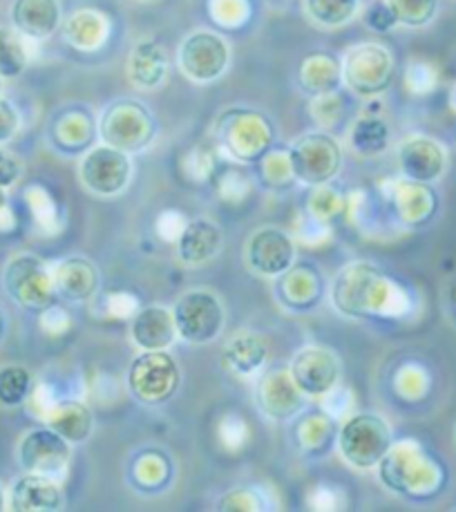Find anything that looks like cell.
I'll return each mask as SVG.
<instances>
[{
	"label": "cell",
	"instance_id": "ffe728a7",
	"mask_svg": "<svg viewBox=\"0 0 456 512\" xmlns=\"http://www.w3.org/2000/svg\"><path fill=\"white\" fill-rule=\"evenodd\" d=\"M63 508L61 481L25 472L7 492V510L14 512H54Z\"/></svg>",
	"mask_w": 456,
	"mask_h": 512
},
{
	"label": "cell",
	"instance_id": "f5cc1de1",
	"mask_svg": "<svg viewBox=\"0 0 456 512\" xmlns=\"http://www.w3.org/2000/svg\"><path fill=\"white\" fill-rule=\"evenodd\" d=\"M3 81H5V79H3V77H0V92H3Z\"/></svg>",
	"mask_w": 456,
	"mask_h": 512
},
{
	"label": "cell",
	"instance_id": "bcb514c9",
	"mask_svg": "<svg viewBox=\"0 0 456 512\" xmlns=\"http://www.w3.org/2000/svg\"><path fill=\"white\" fill-rule=\"evenodd\" d=\"M220 436L226 448H242L244 439H246V423L240 419V416L228 414L226 419L220 425Z\"/></svg>",
	"mask_w": 456,
	"mask_h": 512
},
{
	"label": "cell",
	"instance_id": "d4e9b609",
	"mask_svg": "<svg viewBox=\"0 0 456 512\" xmlns=\"http://www.w3.org/2000/svg\"><path fill=\"white\" fill-rule=\"evenodd\" d=\"M269 363V345L255 331H237L224 345L222 367L240 378L260 376Z\"/></svg>",
	"mask_w": 456,
	"mask_h": 512
},
{
	"label": "cell",
	"instance_id": "2e32d148",
	"mask_svg": "<svg viewBox=\"0 0 456 512\" xmlns=\"http://www.w3.org/2000/svg\"><path fill=\"white\" fill-rule=\"evenodd\" d=\"M396 161L401 177L421 184H434L448 170V148L434 137L410 135L398 144Z\"/></svg>",
	"mask_w": 456,
	"mask_h": 512
},
{
	"label": "cell",
	"instance_id": "f907efd6",
	"mask_svg": "<svg viewBox=\"0 0 456 512\" xmlns=\"http://www.w3.org/2000/svg\"><path fill=\"white\" fill-rule=\"evenodd\" d=\"M9 213V206H7V188L0 186V220Z\"/></svg>",
	"mask_w": 456,
	"mask_h": 512
},
{
	"label": "cell",
	"instance_id": "5b68a950",
	"mask_svg": "<svg viewBox=\"0 0 456 512\" xmlns=\"http://www.w3.org/2000/svg\"><path fill=\"white\" fill-rule=\"evenodd\" d=\"M97 135L103 144L135 155L152 146L157 137V121L141 101L117 99L99 115Z\"/></svg>",
	"mask_w": 456,
	"mask_h": 512
},
{
	"label": "cell",
	"instance_id": "4dcf8cb0",
	"mask_svg": "<svg viewBox=\"0 0 456 512\" xmlns=\"http://www.w3.org/2000/svg\"><path fill=\"white\" fill-rule=\"evenodd\" d=\"M302 9L313 25L322 30H338L360 14L363 0H302Z\"/></svg>",
	"mask_w": 456,
	"mask_h": 512
},
{
	"label": "cell",
	"instance_id": "d6986e66",
	"mask_svg": "<svg viewBox=\"0 0 456 512\" xmlns=\"http://www.w3.org/2000/svg\"><path fill=\"white\" fill-rule=\"evenodd\" d=\"M12 27L32 43L47 41L61 30V0H14L9 9Z\"/></svg>",
	"mask_w": 456,
	"mask_h": 512
},
{
	"label": "cell",
	"instance_id": "4fadbf2b",
	"mask_svg": "<svg viewBox=\"0 0 456 512\" xmlns=\"http://www.w3.org/2000/svg\"><path fill=\"white\" fill-rule=\"evenodd\" d=\"M72 459V443L52 428H34L18 441V463L23 472L41 474L56 481L68 477Z\"/></svg>",
	"mask_w": 456,
	"mask_h": 512
},
{
	"label": "cell",
	"instance_id": "cb8c5ba5",
	"mask_svg": "<svg viewBox=\"0 0 456 512\" xmlns=\"http://www.w3.org/2000/svg\"><path fill=\"white\" fill-rule=\"evenodd\" d=\"M392 202L396 208L398 220L410 229H418L432 220L439 211V197H436L432 184L412 182L401 177L392 184Z\"/></svg>",
	"mask_w": 456,
	"mask_h": 512
},
{
	"label": "cell",
	"instance_id": "ee69618b",
	"mask_svg": "<svg viewBox=\"0 0 456 512\" xmlns=\"http://www.w3.org/2000/svg\"><path fill=\"white\" fill-rule=\"evenodd\" d=\"M211 9L217 23L224 21L226 12H231V25H242L249 18V3L246 0H213Z\"/></svg>",
	"mask_w": 456,
	"mask_h": 512
},
{
	"label": "cell",
	"instance_id": "ab89813d",
	"mask_svg": "<svg viewBox=\"0 0 456 512\" xmlns=\"http://www.w3.org/2000/svg\"><path fill=\"white\" fill-rule=\"evenodd\" d=\"M21 112L12 101L0 97V146H7L21 130Z\"/></svg>",
	"mask_w": 456,
	"mask_h": 512
},
{
	"label": "cell",
	"instance_id": "7402d4cb",
	"mask_svg": "<svg viewBox=\"0 0 456 512\" xmlns=\"http://www.w3.org/2000/svg\"><path fill=\"white\" fill-rule=\"evenodd\" d=\"M222 244V229L213 220H206V217L188 220L182 235L175 242L177 260L184 267H204V264L213 262L220 255Z\"/></svg>",
	"mask_w": 456,
	"mask_h": 512
},
{
	"label": "cell",
	"instance_id": "8d00e7d4",
	"mask_svg": "<svg viewBox=\"0 0 456 512\" xmlns=\"http://www.w3.org/2000/svg\"><path fill=\"white\" fill-rule=\"evenodd\" d=\"M260 168H262V177L264 182L269 184L271 188H280V186H289L291 182H296V177H293V170H291V161H289V153L284 150H275V153H266L260 159Z\"/></svg>",
	"mask_w": 456,
	"mask_h": 512
},
{
	"label": "cell",
	"instance_id": "7c38bea8",
	"mask_svg": "<svg viewBox=\"0 0 456 512\" xmlns=\"http://www.w3.org/2000/svg\"><path fill=\"white\" fill-rule=\"evenodd\" d=\"M5 291L25 309H47L54 305L56 287L52 269L32 253L14 255L3 273Z\"/></svg>",
	"mask_w": 456,
	"mask_h": 512
},
{
	"label": "cell",
	"instance_id": "7bdbcfd3",
	"mask_svg": "<svg viewBox=\"0 0 456 512\" xmlns=\"http://www.w3.org/2000/svg\"><path fill=\"white\" fill-rule=\"evenodd\" d=\"M405 83L410 85L412 92H430L436 85V72L432 70V65L427 63H412L410 70L405 74Z\"/></svg>",
	"mask_w": 456,
	"mask_h": 512
},
{
	"label": "cell",
	"instance_id": "f546056e",
	"mask_svg": "<svg viewBox=\"0 0 456 512\" xmlns=\"http://www.w3.org/2000/svg\"><path fill=\"white\" fill-rule=\"evenodd\" d=\"M280 280V302L293 309H304L316 305L320 298V273L309 267L296 269V264L284 273Z\"/></svg>",
	"mask_w": 456,
	"mask_h": 512
},
{
	"label": "cell",
	"instance_id": "4316f807",
	"mask_svg": "<svg viewBox=\"0 0 456 512\" xmlns=\"http://www.w3.org/2000/svg\"><path fill=\"white\" fill-rule=\"evenodd\" d=\"M43 419L47 428L59 432L72 445L85 443L94 432V414L79 398H61V401H54L47 407Z\"/></svg>",
	"mask_w": 456,
	"mask_h": 512
},
{
	"label": "cell",
	"instance_id": "7dc6e473",
	"mask_svg": "<svg viewBox=\"0 0 456 512\" xmlns=\"http://www.w3.org/2000/svg\"><path fill=\"white\" fill-rule=\"evenodd\" d=\"M186 217L175 211H164L157 217V233L164 237L166 242H177V237L182 235L186 226Z\"/></svg>",
	"mask_w": 456,
	"mask_h": 512
},
{
	"label": "cell",
	"instance_id": "83f0119b",
	"mask_svg": "<svg viewBox=\"0 0 456 512\" xmlns=\"http://www.w3.org/2000/svg\"><path fill=\"white\" fill-rule=\"evenodd\" d=\"M347 144L358 157H378L392 146V128L376 115H363L351 123Z\"/></svg>",
	"mask_w": 456,
	"mask_h": 512
},
{
	"label": "cell",
	"instance_id": "9a60e30c",
	"mask_svg": "<svg viewBox=\"0 0 456 512\" xmlns=\"http://www.w3.org/2000/svg\"><path fill=\"white\" fill-rule=\"evenodd\" d=\"M289 372L304 396L320 398L340 383L342 365L340 358L331 349L307 345L298 349L296 356H293Z\"/></svg>",
	"mask_w": 456,
	"mask_h": 512
},
{
	"label": "cell",
	"instance_id": "f6af8a7d",
	"mask_svg": "<svg viewBox=\"0 0 456 512\" xmlns=\"http://www.w3.org/2000/svg\"><path fill=\"white\" fill-rule=\"evenodd\" d=\"M23 175V164L18 155L9 153L5 146H0V186L3 188H12L18 184V179Z\"/></svg>",
	"mask_w": 456,
	"mask_h": 512
},
{
	"label": "cell",
	"instance_id": "836d02e7",
	"mask_svg": "<svg viewBox=\"0 0 456 512\" xmlns=\"http://www.w3.org/2000/svg\"><path fill=\"white\" fill-rule=\"evenodd\" d=\"M34 394L32 372L23 365L0 367V407H18Z\"/></svg>",
	"mask_w": 456,
	"mask_h": 512
},
{
	"label": "cell",
	"instance_id": "484cf974",
	"mask_svg": "<svg viewBox=\"0 0 456 512\" xmlns=\"http://www.w3.org/2000/svg\"><path fill=\"white\" fill-rule=\"evenodd\" d=\"M63 39L79 52H99L108 43L112 23L108 14L99 9H76L68 18H63Z\"/></svg>",
	"mask_w": 456,
	"mask_h": 512
},
{
	"label": "cell",
	"instance_id": "db71d44e",
	"mask_svg": "<svg viewBox=\"0 0 456 512\" xmlns=\"http://www.w3.org/2000/svg\"><path fill=\"white\" fill-rule=\"evenodd\" d=\"M144 3H150V0H144Z\"/></svg>",
	"mask_w": 456,
	"mask_h": 512
},
{
	"label": "cell",
	"instance_id": "d590c367",
	"mask_svg": "<svg viewBox=\"0 0 456 512\" xmlns=\"http://www.w3.org/2000/svg\"><path fill=\"white\" fill-rule=\"evenodd\" d=\"M311 119L318 123V128L329 130L340 123L342 115H345V101L338 92L331 94H320V97L311 99Z\"/></svg>",
	"mask_w": 456,
	"mask_h": 512
},
{
	"label": "cell",
	"instance_id": "6da1fadb",
	"mask_svg": "<svg viewBox=\"0 0 456 512\" xmlns=\"http://www.w3.org/2000/svg\"><path fill=\"white\" fill-rule=\"evenodd\" d=\"M331 305L347 318H403L412 298L401 282L374 262H347L331 280Z\"/></svg>",
	"mask_w": 456,
	"mask_h": 512
},
{
	"label": "cell",
	"instance_id": "8fae6325",
	"mask_svg": "<svg viewBox=\"0 0 456 512\" xmlns=\"http://www.w3.org/2000/svg\"><path fill=\"white\" fill-rule=\"evenodd\" d=\"M132 155L123 150L97 144L85 150L79 161V179L85 191L94 197H117L126 193V188L132 182Z\"/></svg>",
	"mask_w": 456,
	"mask_h": 512
},
{
	"label": "cell",
	"instance_id": "b9f144b4",
	"mask_svg": "<svg viewBox=\"0 0 456 512\" xmlns=\"http://www.w3.org/2000/svg\"><path fill=\"white\" fill-rule=\"evenodd\" d=\"M217 188H220V195L226 199V202H242V199L249 195L251 184L242 173H237V170H228V173L222 175Z\"/></svg>",
	"mask_w": 456,
	"mask_h": 512
},
{
	"label": "cell",
	"instance_id": "e0dca14e",
	"mask_svg": "<svg viewBox=\"0 0 456 512\" xmlns=\"http://www.w3.org/2000/svg\"><path fill=\"white\" fill-rule=\"evenodd\" d=\"M304 396L296 381L291 378V372L284 367L264 369L258 376V385H255V403L262 416L269 421H289L293 416L302 412Z\"/></svg>",
	"mask_w": 456,
	"mask_h": 512
},
{
	"label": "cell",
	"instance_id": "8992f818",
	"mask_svg": "<svg viewBox=\"0 0 456 512\" xmlns=\"http://www.w3.org/2000/svg\"><path fill=\"white\" fill-rule=\"evenodd\" d=\"M287 153L296 182L311 188L334 182L345 164V148L331 132L322 128L293 139Z\"/></svg>",
	"mask_w": 456,
	"mask_h": 512
},
{
	"label": "cell",
	"instance_id": "f1b7e54d",
	"mask_svg": "<svg viewBox=\"0 0 456 512\" xmlns=\"http://www.w3.org/2000/svg\"><path fill=\"white\" fill-rule=\"evenodd\" d=\"M300 85L311 97L338 92L342 85V65L336 56L318 52L311 54L300 65Z\"/></svg>",
	"mask_w": 456,
	"mask_h": 512
},
{
	"label": "cell",
	"instance_id": "30bf717a",
	"mask_svg": "<svg viewBox=\"0 0 456 512\" xmlns=\"http://www.w3.org/2000/svg\"><path fill=\"white\" fill-rule=\"evenodd\" d=\"M179 340L188 345H211L226 327L222 300L208 289H190L177 298L173 307Z\"/></svg>",
	"mask_w": 456,
	"mask_h": 512
},
{
	"label": "cell",
	"instance_id": "5bb4252c",
	"mask_svg": "<svg viewBox=\"0 0 456 512\" xmlns=\"http://www.w3.org/2000/svg\"><path fill=\"white\" fill-rule=\"evenodd\" d=\"M244 258L249 269L262 278H280L298 258V244L293 235L280 226H260L244 244Z\"/></svg>",
	"mask_w": 456,
	"mask_h": 512
},
{
	"label": "cell",
	"instance_id": "d6a6232c",
	"mask_svg": "<svg viewBox=\"0 0 456 512\" xmlns=\"http://www.w3.org/2000/svg\"><path fill=\"white\" fill-rule=\"evenodd\" d=\"M32 41L14 27H0V77L18 79L32 61Z\"/></svg>",
	"mask_w": 456,
	"mask_h": 512
},
{
	"label": "cell",
	"instance_id": "f35d334b",
	"mask_svg": "<svg viewBox=\"0 0 456 512\" xmlns=\"http://www.w3.org/2000/svg\"><path fill=\"white\" fill-rule=\"evenodd\" d=\"M260 495L253 488H235L226 492L217 510H262L264 504H260Z\"/></svg>",
	"mask_w": 456,
	"mask_h": 512
},
{
	"label": "cell",
	"instance_id": "74e56055",
	"mask_svg": "<svg viewBox=\"0 0 456 512\" xmlns=\"http://www.w3.org/2000/svg\"><path fill=\"white\" fill-rule=\"evenodd\" d=\"M340 208H342V199L334 188H329V184L313 188V195L309 199V215L327 224L340 213Z\"/></svg>",
	"mask_w": 456,
	"mask_h": 512
},
{
	"label": "cell",
	"instance_id": "816d5d0a",
	"mask_svg": "<svg viewBox=\"0 0 456 512\" xmlns=\"http://www.w3.org/2000/svg\"><path fill=\"white\" fill-rule=\"evenodd\" d=\"M0 510H7V495H5L3 486H0Z\"/></svg>",
	"mask_w": 456,
	"mask_h": 512
},
{
	"label": "cell",
	"instance_id": "3957f363",
	"mask_svg": "<svg viewBox=\"0 0 456 512\" xmlns=\"http://www.w3.org/2000/svg\"><path fill=\"white\" fill-rule=\"evenodd\" d=\"M213 139L217 153L237 164H255L269 153L275 130L269 117L253 108H228L215 119Z\"/></svg>",
	"mask_w": 456,
	"mask_h": 512
},
{
	"label": "cell",
	"instance_id": "52a82bcc",
	"mask_svg": "<svg viewBox=\"0 0 456 512\" xmlns=\"http://www.w3.org/2000/svg\"><path fill=\"white\" fill-rule=\"evenodd\" d=\"M342 85L360 99H376L394 81V54L383 43H358L340 59Z\"/></svg>",
	"mask_w": 456,
	"mask_h": 512
},
{
	"label": "cell",
	"instance_id": "c3c4849f",
	"mask_svg": "<svg viewBox=\"0 0 456 512\" xmlns=\"http://www.w3.org/2000/svg\"><path fill=\"white\" fill-rule=\"evenodd\" d=\"M108 309L112 318H132L137 314V298L130 293H110Z\"/></svg>",
	"mask_w": 456,
	"mask_h": 512
},
{
	"label": "cell",
	"instance_id": "ac0fdd59",
	"mask_svg": "<svg viewBox=\"0 0 456 512\" xmlns=\"http://www.w3.org/2000/svg\"><path fill=\"white\" fill-rule=\"evenodd\" d=\"M126 74L132 88L141 92H155L168 81L170 56L157 39H141L132 45Z\"/></svg>",
	"mask_w": 456,
	"mask_h": 512
},
{
	"label": "cell",
	"instance_id": "1f68e13d",
	"mask_svg": "<svg viewBox=\"0 0 456 512\" xmlns=\"http://www.w3.org/2000/svg\"><path fill=\"white\" fill-rule=\"evenodd\" d=\"M94 135H97V121H92L85 110H68L54 123V141L68 153L88 148Z\"/></svg>",
	"mask_w": 456,
	"mask_h": 512
},
{
	"label": "cell",
	"instance_id": "ba28073f",
	"mask_svg": "<svg viewBox=\"0 0 456 512\" xmlns=\"http://www.w3.org/2000/svg\"><path fill=\"white\" fill-rule=\"evenodd\" d=\"M233 47L220 32L193 30L177 47V68L195 85L220 81L231 68Z\"/></svg>",
	"mask_w": 456,
	"mask_h": 512
},
{
	"label": "cell",
	"instance_id": "e575fe53",
	"mask_svg": "<svg viewBox=\"0 0 456 512\" xmlns=\"http://www.w3.org/2000/svg\"><path fill=\"white\" fill-rule=\"evenodd\" d=\"M389 12L396 18V25L421 30L430 25L439 14L441 0H385Z\"/></svg>",
	"mask_w": 456,
	"mask_h": 512
},
{
	"label": "cell",
	"instance_id": "681fc988",
	"mask_svg": "<svg viewBox=\"0 0 456 512\" xmlns=\"http://www.w3.org/2000/svg\"><path fill=\"white\" fill-rule=\"evenodd\" d=\"M367 25L374 27L378 32H387L392 30L396 25V18L389 12V7L385 5V0H378V3L367 12Z\"/></svg>",
	"mask_w": 456,
	"mask_h": 512
},
{
	"label": "cell",
	"instance_id": "9c48e42d",
	"mask_svg": "<svg viewBox=\"0 0 456 512\" xmlns=\"http://www.w3.org/2000/svg\"><path fill=\"white\" fill-rule=\"evenodd\" d=\"M130 394L144 405H164L182 385V367L168 349L139 352L126 374Z\"/></svg>",
	"mask_w": 456,
	"mask_h": 512
},
{
	"label": "cell",
	"instance_id": "44dd1931",
	"mask_svg": "<svg viewBox=\"0 0 456 512\" xmlns=\"http://www.w3.org/2000/svg\"><path fill=\"white\" fill-rule=\"evenodd\" d=\"M130 340L139 352H157V349L173 347L179 340L173 309L161 305L137 309L130 322Z\"/></svg>",
	"mask_w": 456,
	"mask_h": 512
},
{
	"label": "cell",
	"instance_id": "603a6c76",
	"mask_svg": "<svg viewBox=\"0 0 456 512\" xmlns=\"http://www.w3.org/2000/svg\"><path fill=\"white\" fill-rule=\"evenodd\" d=\"M52 278L56 296L72 302H85L97 296L101 287V273L97 264L83 258V255H70L59 260L52 267Z\"/></svg>",
	"mask_w": 456,
	"mask_h": 512
},
{
	"label": "cell",
	"instance_id": "7a4b0ae2",
	"mask_svg": "<svg viewBox=\"0 0 456 512\" xmlns=\"http://www.w3.org/2000/svg\"><path fill=\"white\" fill-rule=\"evenodd\" d=\"M385 490L398 497L425 499L441 492L448 472L414 439L394 441L392 448L376 466Z\"/></svg>",
	"mask_w": 456,
	"mask_h": 512
},
{
	"label": "cell",
	"instance_id": "60d3db41",
	"mask_svg": "<svg viewBox=\"0 0 456 512\" xmlns=\"http://www.w3.org/2000/svg\"><path fill=\"white\" fill-rule=\"evenodd\" d=\"M322 403V412H325L331 421L342 419V416H349V407H351V394L347 387L336 385L334 390L327 392L325 396H320Z\"/></svg>",
	"mask_w": 456,
	"mask_h": 512
},
{
	"label": "cell",
	"instance_id": "277c9868",
	"mask_svg": "<svg viewBox=\"0 0 456 512\" xmlns=\"http://www.w3.org/2000/svg\"><path fill=\"white\" fill-rule=\"evenodd\" d=\"M338 454L349 468L374 470L394 445V432L380 414H349L336 436Z\"/></svg>",
	"mask_w": 456,
	"mask_h": 512
}]
</instances>
